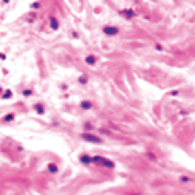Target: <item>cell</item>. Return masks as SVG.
Returning <instances> with one entry per match:
<instances>
[{"label":"cell","instance_id":"6da1fadb","mask_svg":"<svg viewBox=\"0 0 195 195\" xmlns=\"http://www.w3.org/2000/svg\"><path fill=\"white\" fill-rule=\"evenodd\" d=\"M79 138L84 140V141H87V143H97V144L103 143V140L100 138L99 135H94L92 132H83L81 135H79Z\"/></svg>","mask_w":195,"mask_h":195},{"label":"cell","instance_id":"7a4b0ae2","mask_svg":"<svg viewBox=\"0 0 195 195\" xmlns=\"http://www.w3.org/2000/svg\"><path fill=\"white\" fill-rule=\"evenodd\" d=\"M100 167H102V168H108V170H114V168H116V163H114L111 159H106V157H103V159H102V163H100Z\"/></svg>","mask_w":195,"mask_h":195},{"label":"cell","instance_id":"3957f363","mask_svg":"<svg viewBox=\"0 0 195 195\" xmlns=\"http://www.w3.org/2000/svg\"><path fill=\"white\" fill-rule=\"evenodd\" d=\"M33 111L38 114V116H45V114H46V106L43 105L41 102H38V103L33 105Z\"/></svg>","mask_w":195,"mask_h":195},{"label":"cell","instance_id":"277c9868","mask_svg":"<svg viewBox=\"0 0 195 195\" xmlns=\"http://www.w3.org/2000/svg\"><path fill=\"white\" fill-rule=\"evenodd\" d=\"M46 171H48V173H51V174L59 173V165H57V163H54V162L46 163Z\"/></svg>","mask_w":195,"mask_h":195},{"label":"cell","instance_id":"5b68a950","mask_svg":"<svg viewBox=\"0 0 195 195\" xmlns=\"http://www.w3.org/2000/svg\"><path fill=\"white\" fill-rule=\"evenodd\" d=\"M94 106V102L92 100H83V102H79V108L84 110V111H89V110H92Z\"/></svg>","mask_w":195,"mask_h":195},{"label":"cell","instance_id":"8992f818","mask_svg":"<svg viewBox=\"0 0 195 195\" xmlns=\"http://www.w3.org/2000/svg\"><path fill=\"white\" fill-rule=\"evenodd\" d=\"M14 119H16L14 113H6V114H3V116H2V122L3 124H11Z\"/></svg>","mask_w":195,"mask_h":195},{"label":"cell","instance_id":"52a82bcc","mask_svg":"<svg viewBox=\"0 0 195 195\" xmlns=\"http://www.w3.org/2000/svg\"><path fill=\"white\" fill-rule=\"evenodd\" d=\"M103 32H105L106 35H117V33H119V29L113 27V25H106V27H103Z\"/></svg>","mask_w":195,"mask_h":195},{"label":"cell","instance_id":"ba28073f","mask_svg":"<svg viewBox=\"0 0 195 195\" xmlns=\"http://www.w3.org/2000/svg\"><path fill=\"white\" fill-rule=\"evenodd\" d=\"M146 157H147V160H149V162H157V159H159V157H157V154L154 152V151H146Z\"/></svg>","mask_w":195,"mask_h":195},{"label":"cell","instance_id":"9c48e42d","mask_svg":"<svg viewBox=\"0 0 195 195\" xmlns=\"http://www.w3.org/2000/svg\"><path fill=\"white\" fill-rule=\"evenodd\" d=\"M79 162H81L83 165H90V156L89 154H81V156H79Z\"/></svg>","mask_w":195,"mask_h":195},{"label":"cell","instance_id":"30bf717a","mask_svg":"<svg viewBox=\"0 0 195 195\" xmlns=\"http://www.w3.org/2000/svg\"><path fill=\"white\" fill-rule=\"evenodd\" d=\"M0 99H3V100H10V99H13V90H10V89H3V92H2V95H0Z\"/></svg>","mask_w":195,"mask_h":195},{"label":"cell","instance_id":"8fae6325","mask_svg":"<svg viewBox=\"0 0 195 195\" xmlns=\"http://www.w3.org/2000/svg\"><path fill=\"white\" fill-rule=\"evenodd\" d=\"M102 159H103V156H90V163H94V165H99V167H100V163H102Z\"/></svg>","mask_w":195,"mask_h":195},{"label":"cell","instance_id":"7c38bea8","mask_svg":"<svg viewBox=\"0 0 195 195\" xmlns=\"http://www.w3.org/2000/svg\"><path fill=\"white\" fill-rule=\"evenodd\" d=\"M86 63L87 65H95L97 63V56H92V54L86 56Z\"/></svg>","mask_w":195,"mask_h":195},{"label":"cell","instance_id":"4fadbf2b","mask_svg":"<svg viewBox=\"0 0 195 195\" xmlns=\"http://www.w3.org/2000/svg\"><path fill=\"white\" fill-rule=\"evenodd\" d=\"M83 129H84V132H92V130H94V124L89 122V121H86V122L83 124Z\"/></svg>","mask_w":195,"mask_h":195},{"label":"cell","instance_id":"5bb4252c","mask_svg":"<svg viewBox=\"0 0 195 195\" xmlns=\"http://www.w3.org/2000/svg\"><path fill=\"white\" fill-rule=\"evenodd\" d=\"M179 183H181V184H189V183H192V178H190V176H186V174H183V176H179Z\"/></svg>","mask_w":195,"mask_h":195},{"label":"cell","instance_id":"9a60e30c","mask_svg":"<svg viewBox=\"0 0 195 195\" xmlns=\"http://www.w3.org/2000/svg\"><path fill=\"white\" fill-rule=\"evenodd\" d=\"M49 24H51V29H52V30H57V29H59V22H57L56 18H51V19H49Z\"/></svg>","mask_w":195,"mask_h":195},{"label":"cell","instance_id":"2e32d148","mask_svg":"<svg viewBox=\"0 0 195 195\" xmlns=\"http://www.w3.org/2000/svg\"><path fill=\"white\" fill-rule=\"evenodd\" d=\"M87 81H89V76H87V75H81L78 78V83L79 84H87Z\"/></svg>","mask_w":195,"mask_h":195},{"label":"cell","instance_id":"e0dca14e","mask_svg":"<svg viewBox=\"0 0 195 195\" xmlns=\"http://www.w3.org/2000/svg\"><path fill=\"white\" fill-rule=\"evenodd\" d=\"M22 95L24 97H32L33 95V89H24L22 90Z\"/></svg>","mask_w":195,"mask_h":195},{"label":"cell","instance_id":"ac0fdd59","mask_svg":"<svg viewBox=\"0 0 195 195\" xmlns=\"http://www.w3.org/2000/svg\"><path fill=\"white\" fill-rule=\"evenodd\" d=\"M122 14L127 16V18H133V16H135V13H133V11H129V10H124Z\"/></svg>","mask_w":195,"mask_h":195},{"label":"cell","instance_id":"d6986e66","mask_svg":"<svg viewBox=\"0 0 195 195\" xmlns=\"http://www.w3.org/2000/svg\"><path fill=\"white\" fill-rule=\"evenodd\" d=\"M178 94H179V90H171V92H170V95L176 97V95H178Z\"/></svg>","mask_w":195,"mask_h":195},{"label":"cell","instance_id":"ffe728a7","mask_svg":"<svg viewBox=\"0 0 195 195\" xmlns=\"http://www.w3.org/2000/svg\"><path fill=\"white\" fill-rule=\"evenodd\" d=\"M127 195H141V194H140V192H129Z\"/></svg>","mask_w":195,"mask_h":195},{"label":"cell","instance_id":"44dd1931","mask_svg":"<svg viewBox=\"0 0 195 195\" xmlns=\"http://www.w3.org/2000/svg\"><path fill=\"white\" fill-rule=\"evenodd\" d=\"M0 59H2V60L5 59V54H3V52H0Z\"/></svg>","mask_w":195,"mask_h":195},{"label":"cell","instance_id":"7402d4cb","mask_svg":"<svg viewBox=\"0 0 195 195\" xmlns=\"http://www.w3.org/2000/svg\"><path fill=\"white\" fill-rule=\"evenodd\" d=\"M2 92H3V87H0V95H2Z\"/></svg>","mask_w":195,"mask_h":195}]
</instances>
